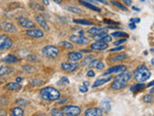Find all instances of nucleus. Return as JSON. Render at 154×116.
Returning <instances> with one entry per match:
<instances>
[{"mask_svg": "<svg viewBox=\"0 0 154 116\" xmlns=\"http://www.w3.org/2000/svg\"><path fill=\"white\" fill-rule=\"evenodd\" d=\"M42 54L49 58H56L59 55V50L54 46H46L42 48Z\"/></svg>", "mask_w": 154, "mask_h": 116, "instance_id": "obj_3", "label": "nucleus"}, {"mask_svg": "<svg viewBox=\"0 0 154 116\" xmlns=\"http://www.w3.org/2000/svg\"><path fill=\"white\" fill-rule=\"evenodd\" d=\"M87 76H88L89 77H94V72L93 70H90V71H88V72H87Z\"/></svg>", "mask_w": 154, "mask_h": 116, "instance_id": "obj_42", "label": "nucleus"}, {"mask_svg": "<svg viewBox=\"0 0 154 116\" xmlns=\"http://www.w3.org/2000/svg\"><path fill=\"white\" fill-rule=\"evenodd\" d=\"M50 114L51 115H56V116H62L64 115L62 110H58V109H51L50 110Z\"/></svg>", "mask_w": 154, "mask_h": 116, "instance_id": "obj_33", "label": "nucleus"}, {"mask_svg": "<svg viewBox=\"0 0 154 116\" xmlns=\"http://www.w3.org/2000/svg\"><path fill=\"white\" fill-rule=\"evenodd\" d=\"M12 72V69L9 67H6V66H2L1 67V70H0V76H5L9 74V72Z\"/></svg>", "mask_w": 154, "mask_h": 116, "instance_id": "obj_27", "label": "nucleus"}, {"mask_svg": "<svg viewBox=\"0 0 154 116\" xmlns=\"http://www.w3.org/2000/svg\"><path fill=\"white\" fill-rule=\"evenodd\" d=\"M66 101V99H64V100H61V101H59V102H58V105H62V104H64Z\"/></svg>", "mask_w": 154, "mask_h": 116, "instance_id": "obj_48", "label": "nucleus"}, {"mask_svg": "<svg viewBox=\"0 0 154 116\" xmlns=\"http://www.w3.org/2000/svg\"><path fill=\"white\" fill-rule=\"evenodd\" d=\"M62 69L67 72H74L75 70H77V68H78V64H76V63H69V62H64L62 63Z\"/></svg>", "mask_w": 154, "mask_h": 116, "instance_id": "obj_9", "label": "nucleus"}, {"mask_svg": "<svg viewBox=\"0 0 154 116\" xmlns=\"http://www.w3.org/2000/svg\"><path fill=\"white\" fill-rule=\"evenodd\" d=\"M35 18H36L37 22L38 23V25H40L43 30H46V31L49 30V26H48V24L46 22V19L42 16H41V14H36Z\"/></svg>", "mask_w": 154, "mask_h": 116, "instance_id": "obj_10", "label": "nucleus"}, {"mask_svg": "<svg viewBox=\"0 0 154 116\" xmlns=\"http://www.w3.org/2000/svg\"><path fill=\"white\" fill-rule=\"evenodd\" d=\"M119 50H123V47H115L110 50L111 52H115V51H119Z\"/></svg>", "mask_w": 154, "mask_h": 116, "instance_id": "obj_40", "label": "nucleus"}, {"mask_svg": "<svg viewBox=\"0 0 154 116\" xmlns=\"http://www.w3.org/2000/svg\"><path fill=\"white\" fill-rule=\"evenodd\" d=\"M61 81H64L65 83L69 84V79H67V77H66V76H63L62 79H61Z\"/></svg>", "mask_w": 154, "mask_h": 116, "instance_id": "obj_43", "label": "nucleus"}, {"mask_svg": "<svg viewBox=\"0 0 154 116\" xmlns=\"http://www.w3.org/2000/svg\"><path fill=\"white\" fill-rule=\"evenodd\" d=\"M84 85H87V86H88L89 85V83H88V82H84V83H83Z\"/></svg>", "mask_w": 154, "mask_h": 116, "instance_id": "obj_55", "label": "nucleus"}, {"mask_svg": "<svg viewBox=\"0 0 154 116\" xmlns=\"http://www.w3.org/2000/svg\"><path fill=\"white\" fill-rule=\"evenodd\" d=\"M42 2L45 3V6H48V5H49V2H48V0H42Z\"/></svg>", "mask_w": 154, "mask_h": 116, "instance_id": "obj_49", "label": "nucleus"}, {"mask_svg": "<svg viewBox=\"0 0 154 116\" xmlns=\"http://www.w3.org/2000/svg\"><path fill=\"white\" fill-rule=\"evenodd\" d=\"M40 96L42 100L45 101H57L60 99V92L57 89L53 88V87H45V88H42L40 91Z\"/></svg>", "mask_w": 154, "mask_h": 116, "instance_id": "obj_1", "label": "nucleus"}, {"mask_svg": "<svg viewBox=\"0 0 154 116\" xmlns=\"http://www.w3.org/2000/svg\"><path fill=\"white\" fill-rule=\"evenodd\" d=\"M125 42H126V39H122V40H119L118 42H116L115 45L116 46H119V45H122V44H123Z\"/></svg>", "mask_w": 154, "mask_h": 116, "instance_id": "obj_41", "label": "nucleus"}, {"mask_svg": "<svg viewBox=\"0 0 154 116\" xmlns=\"http://www.w3.org/2000/svg\"><path fill=\"white\" fill-rule=\"evenodd\" d=\"M69 41L71 43H75V44H78V45H87L89 44V39L86 38L84 36H78V35H73L69 37Z\"/></svg>", "mask_w": 154, "mask_h": 116, "instance_id": "obj_6", "label": "nucleus"}, {"mask_svg": "<svg viewBox=\"0 0 154 116\" xmlns=\"http://www.w3.org/2000/svg\"><path fill=\"white\" fill-rule=\"evenodd\" d=\"M152 85H154V80H153L152 82H150V83H149V84H148L147 86H152Z\"/></svg>", "mask_w": 154, "mask_h": 116, "instance_id": "obj_53", "label": "nucleus"}, {"mask_svg": "<svg viewBox=\"0 0 154 116\" xmlns=\"http://www.w3.org/2000/svg\"><path fill=\"white\" fill-rule=\"evenodd\" d=\"M126 86H127V83H124V82L115 79V81L112 83V85H111V88H112L113 90H120V89L125 88Z\"/></svg>", "mask_w": 154, "mask_h": 116, "instance_id": "obj_17", "label": "nucleus"}, {"mask_svg": "<svg viewBox=\"0 0 154 116\" xmlns=\"http://www.w3.org/2000/svg\"><path fill=\"white\" fill-rule=\"evenodd\" d=\"M67 57L69 58L70 61L77 62V61H79V60L82 59V58H83V55H82V52L72 51V52H69V54H67Z\"/></svg>", "mask_w": 154, "mask_h": 116, "instance_id": "obj_15", "label": "nucleus"}, {"mask_svg": "<svg viewBox=\"0 0 154 116\" xmlns=\"http://www.w3.org/2000/svg\"><path fill=\"white\" fill-rule=\"evenodd\" d=\"M123 1V3L125 4V5H127V6H130V5L132 4V1L131 0H122Z\"/></svg>", "mask_w": 154, "mask_h": 116, "instance_id": "obj_44", "label": "nucleus"}, {"mask_svg": "<svg viewBox=\"0 0 154 116\" xmlns=\"http://www.w3.org/2000/svg\"><path fill=\"white\" fill-rule=\"evenodd\" d=\"M102 109L97 108H91L85 111V115L87 116H100L102 115Z\"/></svg>", "mask_w": 154, "mask_h": 116, "instance_id": "obj_13", "label": "nucleus"}, {"mask_svg": "<svg viewBox=\"0 0 154 116\" xmlns=\"http://www.w3.org/2000/svg\"><path fill=\"white\" fill-rule=\"evenodd\" d=\"M124 71H126V66L125 65H118V66H114L112 68H110V69H108V71L106 72L104 75L119 74V72H122Z\"/></svg>", "mask_w": 154, "mask_h": 116, "instance_id": "obj_7", "label": "nucleus"}, {"mask_svg": "<svg viewBox=\"0 0 154 116\" xmlns=\"http://www.w3.org/2000/svg\"><path fill=\"white\" fill-rule=\"evenodd\" d=\"M73 22L77 24H82V25H93V22L86 21V19H74Z\"/></svg>", "mask_w": 154, "mask_h": 116, "instance_id": "obj_26", "label": "nucleus"}, {"mask_svg": "<svg viewBox=\"0 0 154 116\" xmlns=\"http://www.w3.org/2000/svg\"><path fill=\"white\" fill-rule=\"evenodd\" d=\"M100 41H102V42H105V43H109V42H111V41H112V37H111V36H109L108 35V34H107V35H105L102 39H101V40Z\"/></svg>", "mask_w": 154, "mask_h": 116, "instance_id": "obj_34", "label": "nucleus"}, {"mask_svg": "<svg viewBox=\"0 0 154 116\" xmlns=\"http://www.w3.org/2000/svg\"><path fill=\"white\" fill-rule=\"evenodd\" d=\"M62 111H63V113H64V115L75 116V115L80 114L81 109L80 108H78V106H76V105H66L62 108Z\"/></svg>", "mask_w": 154, "mask_h": 116, "instance_id": "obj_4", "label": "nucleus"}, {"mask_svg": "<svg viewBox=\"0 0 154 116\" xmlns=\"http://www.w3.org/2000/svg\"><path fill=\"white\" fill-rule=\"evenodd\" d=\"M94 59H93V57H91V56H89V57H86V59L83 61V65H88V64H90V63L93 61Z\"/></svg>", "mask_w": 154, "mask_h": 116, "instance_id": "obj_38", "label": "nucleus"}, {"mask_svg": "<svg viewBox=\"0 0 154 116\" xmlns=\"http://www.w3.org/2000/svg\"><path fill=\"white\" fill-rule=\"evenodd\" d=\"M22 80V79H21V77H17V79H16V81H17V82H20Z\"/></svg>", "mask_w": 154, "mask_h": 116, "instance_id": "obj_52", "label": "nucleus"}, {"mask_svg": "<svg viewBox=\"0 0 154 116\" xmlns=\"http://www.w3.org/2000/svg\"><path fill=\"white\" fill-rule=\"evenodd\" d=\"M143 88H144V84L143 82H138V84H135L131 87V91L132 92H138L141 91Z\"/></svg>", "mask_w": 154, "mask_h": 116, "instance_id": "obj_25", "label": "nucleus"}, {"mask_svg": "<svg viewBox=\"0 0 154 116\" xmlns=\"http://www.w3.org/2000/svg\"><path fill=\"white\" fill-rule=\"evenodd\" d=\"M126 58H127V54H125V53H120V54H118V55H115L113 57H111V61H112V62L122 61L124 59H126Z\"/></svg>", "mask_w": 154, "mask_h": 116, "instance_id": "obj_24", "label": "nucleus"}, {"mask_svg": "<svg viewBox=\"0 0 154 116\" xmlns=\"http://www.w3.org/2000/svg\"><path fill=\"white\" fill-rule=\"evenodd\" d=\"M80 4H82L83 6H85V7H87V8H89V9H91V10H94V11H95V12H100V8L94 6V5H93V4H91L90 2L84 1V0H80Z\"/></svg>", "mask_w": 154, "mask_h": 116, "instance_id": "obj_22", "label": "nucleus"}, {"mask_svg": "<svg viewBox=\"0 0 154 116\" xmlns=\"http://www.w3.org/2000/svg\"><path fill=\"white\" fill-rule=\"evenodd\" d=\"M95 1L100 2V3H103V4H105V5H107V4H108V2L106 1V0H95Z\"/></svg>", "mask_w": 154, "mask_h": 116, "instance_id": "obj_46", "label": "nucleus"}, {"mask_svg": "<svg viewBox=\"0 0 154 116\" xmlns=\"http://www.w3.org/2000/svg\"><path fill=\"white\" fill-rule=\"evenodd\" d=\"M12 45H13V42L9 37H6V36L1 37V41H0V50H7V48L11 47Z\"/></svg>", "mask_w": 154, "mask_h": 116, "instance_id": "obj_8", "label": "nucleus"}, {"mask_svg": "<svg viewBox=\"0 0 154 116\" xmlns=\"http://www.w3.org/2000/svg\"><path fill=\"white\" fill-rule=\"evenodd\" d=\"M100 108H101V109H102L103 112H105V113H108L109 111H110V109H111L110 101H109V100H107V99L103 100V101L100 103Z\"/></svg>", "mask_w": 154, "mask_h": 116, "instance_id": "obj_18", "label": "nucleus"}, {"mask_svg": "<svg viewBox=\"0 0 154 116\" xmlns=\"http://www.w3.org/2000/svg\"><path fill=\"white\" fill-rule=\"evenodd\" d=\"M81 52H90V50H82Z\"/></svg>", "mask_w": 154, "mask_h": 116, "instance_id": "obj_54", "label": "nucleus"}, {"mask_svg": "<svg viewBox=\"0 0 154 116\" xmlns=\"http://www.w3.org/2000/svg\"><path fill=\"white\" fill-rule=\"evenodd\" d=\"M134 76L136 81L143 82L150 77V72H149V70L146 66L142 65V66H139L136 69V71L134 72Z\"/></svg>", "mask_w": 154, "mask_h": 116, "instance_id": "obj_2", "label": "nucleus"}, {"mask_svg": "<svg viewBox=\"0 0 154 116\" xmlns=\"http://www.w3.org/2000/svg\"><path fill=\"white\" fill-rule=\"evenodd\" d=\"M17 60H18L17 57L13 55V54H9L7 56H5L2 59V61L5 62V63H7V64H14V63L17 62Z\"/></svg>", "mask_w": 154, "mask_h": 116, "instance_id": "obj_19", "label": "nucleus"}, {"mask_svg": "<svg viewBox=\"0 0 154 116\" xmlns=\"http://www.w3.org/2000/svg\"><path fill=\"white\" fill-rule=\"evenodd\" d=\"M60 46L64 48H66V50H71L72 47H73V46H72V44L69 43V42H66V41H63L60 43Z\"/></svg>", "mask_w": 154, "mask_h": 116, "instance_id": "obj_29", "label": "nucleus"}, {"mask_svg": "<svg viewBox=\"0 0 154 116\" xmlns=\"http://www.w3.org/2000/svg\"><path fill=\"white\" fill-rule=\"evenodd\" d=\"M107 47H108L107 43L102 42V41H97L91 46V48L94 50H106Z\"/></svg>", "mask_w": 154, "mask_h": 116, "instance_id": "obj_12", "label": "nucleus"}, {"mask_svg": "<svg viewBox=\"0 0 154 116\" xmlns=\"http://www.w3.org/2000/svg\"><path fill=\"white\" fill-rule=\"evenodd\" d=\"M17 104H27V101H25V100H19V101H17Z\"/></svg>", "mask_w": 154, "mask_h": 116, "instance_id": "obj_47", "label": "nucleus"}, {"mask_svg": "<svg viewBox=\"0 0 154 116\" xmlns=\"http://www.w3.org/2000/svg\"><path fill=\"white\" fill-rule=\"evenodd\" d=\"M113 5H115L116 7H118V8H119L120 10H122V11H125V12H127L128 10H127V8L125 7V6H123V5H122L120 3H119V2H117V1H112L111 2Z\"/></svg>", "mask_w": 154, "mask_h": 116, "instance_id": "obj_31", "label": "nucleus"}, {"mask_svg": "<svg viewBox=\"0 0 154 116\" xmlns=\"http://www.w3.org/2000/svg\"><path fill=\"white\" fill-rule=\"evenodd\" d=\"M141 1H144V0H141Z\"/></svg>", "mask_w": 154, "mask_h": 116, "instance_id": "obj_57", "label": "nucleus"}, {"mask_svg": "<svg viewBox=\"0 0 154 116\" xmlns=\"http://www.w3.org/2000/svg\"><path fill=\"white\" fill-rule=\"evenodd\" d=\"M143 101L146 102V103H151V102L153 101V97L149 96V95L144 96V97H143Z\"/></svg>", "mask_w": 154, "mask_h": 116, "instance_id": "obj_37", "label": "nucleus"}, {"mask_svg": "<svg viewBox=\"0 0 154 116\" xmlns=\"http://www.w3.org/2000/svg\"><path fill=\"white\" fill-rule=\"evenodd\" d=\"M131 79H132V74L129 72H126V71H124L122 72H119V75H118L115 77L116 80L124 82V83H128V81Z\"/></svg>", "mask_w": 154, "mask_h": 116, "instance_id": "obj_5", "label": "nucleus"}, {"mask_svg": "<svg viewBox=\"0 0 154 116\" xmlns=\"http://www.w3.org/2000/svg\"><path fill=\"white\" fill-rule=\"evenodd\" d=\"M80 92H82V93H86V92H88V87H87V85H82L80 86Z\"/></svg>", "mask_w": 154, "mask_h": 116, "instance_id": "obj_39", "label": "nucleus"}, {"mask_svg": "<svg viewBox=\"0 0 154 116\" xmlns=\"http://www.w3.org/2000/svg\"><path fill=\"white\" fill-rule=\"evenodd\" d=\"M55 3H57V4H60L61 2H62V0H53Z\"/></svg>", "mask_w": 154, "mask_h": 116, "instance_id": "obj_51", "label": "nucleus"}, {"mask_svg": "<svg viewBox=\"0 0 154 116\" xmlns=\"http://www.w3.org/2000/svg\"><path fill=\"white\" fill-rule=\"evenodd\" d=\"M112 36L115 38H119V37H127V33L125 32H122V31H116L112 34Z\"/></svg>", "mask_w": 154, "mask_h": 116, "instance_id": "obj_30", "label": "nucleus"}, {"mask_svg": "<svg viewBox=\"0 0 154 116\" xmlns=\"http://www.w3.org/2000/svg\"><path fill=\"white\" fill-rule=\"evenodd\" d=\"M12 115L13 116H22L23 115V110L20 108H16L13 109Z\"/></svg>", "mask_w": 154, "mask_h": 116, "instance_id": "obj_28", "label": "nucleus"}, {"mask_svg": "<svg viewBox=\"0 0 154 116\" xmlns=\"http://www.w3.org/2000/svg\"><path fill=\"white\" fill-rule=\"evenodd\" d=\"M66 10H69V12H72V13H74V14H81V13H82L81 10L78 9V8H76V7H69V6H66Z\"/></svg>", "mask_w": 154, "mask_h": 116, "instance_id": "obj_32", "label": "nucleus"}, {"mask_svg": "<svg viewBox=\"0 0 154 116\" xmlns=\"http://www.w3.org/2000/svg\"><path fill=\"white\" fill-rule=\"evenodd\" d=\"M1 27H2V30L5 32H14L16 31V27L13 23L9 22V21H2L1 22Z\"/></svg>", "mask_w": 154, "mask_h": 116, "instance_id": "obj_14", "label": "nucleus"}, {"mask_svg": "<svg viewBox=\"0 0 154 116\" xmlns=\"http://www.w3.org/2000/svg\"><path fill=\"white\" fill-rule=\"evenodd\" d=\"M19 25L24 28H33L35 27V23L28 18H21L19 19Z\"/></svg>", "mask_w": 154, "mask_h": 116, "instance_id": "obj_16", "label": "nucleus"}, {"mask_svg": "<svg viewBox=\"0 0 154 116\" xmlns=\"http://www.w3.org/2000/svg\"><path fill=\"white\" fill-rule=\"evenodd\" d=\"M111 80V76H109L108 77H104V79H96L94 81V83L93 84V87L94 88H95V87H98V86H101L103 85L104 83H106V82H108Z\"/></svg>", "mask_w": 154, "mask_h": 116, "instance_id": "obj_21", "label": "nucleus"}, {"mask_svg": "<svg viewBox=\"0 0 154 116\" xmlns=\"http://www.w3.org/2000/svg\"><path fill=\"white\" fill-rule=\"evenodd\" d=\"M129 27L131 28V29H135V28H136V25H135V23H134V22H130Z\"/></svg>", "mask_w": 154, "mask_h": 116, "instance_id": "obj_45", "label": "nucleus"}, {"mask_svg": "<svg viewBox=\"0 0 154 116\" xmlns=\"http://www.w3.org/2000/svg\"><path fill=\"white\" fill-rule=\"evenodd\" d=\"M6 88L10 91H14V90H18L21 89V85L18 83V82H10L6 85Z\"/></svg>", "mask_w": 154, "mask_h": 116, "instance_id": "obj_20", "label": "nucleus"}, {"mask_svg": "<svg viewBox=\"0 0 154 116\" xmlns=\"http://www.w3.org/2000/svg\"><path fill=\"white\" fill-rule=\"evenodd\" d=\"M30 6H32L34 9H37V10H40V11H43V7H42V6H40V5H38V4H36V3H31L30 4Z\"/></svg>", "mask_w": 154, "mask_h": 116, "instance_id": "obj_35", "label": "nucleus"}, {"mask_svg": "<svg viewBox=\"0 0 154 116\" xmlns=\"http://www.w3.org/2000/svg\"><path fill=\"white\" fill-rule=\"evenodd\" d=\"M151 64L154 66V59H152V60H151Z\"/></svg>", "mask_w": 154, "mask_h": 116, "instance_id": "obj_56", "label": "nucleus"}, {"mask_svg": "<svg viewBox=\"0 0 154 116\" xmlns=\"http://www.w3.org/2000/svg\"><path fill=\"white\" fill-rule=\"evenodd\" d=\"M102 32H105V30L102 28H99V27H91L88 30V33L91 34V36H93V35L94 36V35H98V34L102 33Z\"/></svg>", "mask_w": 154, "mask_h": 116, "instance_id": "obj_23", "label": "nucleus"}, {"mask_svg": "<svg viewBox=\"0 0 154 116\" xmlns=\"http://www.w3.org/2000/svg\"><path fill=\"white\" fill-rule=\"evenodd\" d=\"M26 35L32 38H42L45 36V33L41 29H30L26 31Z\"/></svg>", "mask_w": 154, "mask_h": 116, "instance_id": "obj_11", "label": "nucleus"}, {"mask_svg": "<svg viewBox=\"0 0 154 116\" xmlns=\"http://www.w3.org/2000/svg\"><path fill=\"white\" fill-rule=\"evenodd\" d=\"M94 68H95V69H97V70H102L103 68H104V65H103L102 62L97 61V63H96V65H95Z\"/></svg>", "mask_w": 154, "mask_h": 116, "instance_id": "obj_36", "label": "nucleus"}, {"mask_svg": "<svg viewBox=\"0 0 154 116\" xmlns=\"http://www.w3.org/2000/svg\"><path fill=\"white\" fill-rule=\"evenodd\" d=\"M84 1H87V2H91V3H93V4H95V0H84Z\"/></svg>", "mask_w": 154, "mask_h": 116, "instance_id": "obj_50", "label": "nucleus"}]
</instances>
